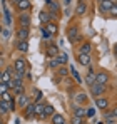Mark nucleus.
I'll return each mask as SVG.
<instances>
[{
  "label": "nucleus",
  "mask_w": 117,
  "mask_h": 124,
  "mask_svg": "<svg viewBox=\"0 0 117 124\" xmlns=\"http://www.w3.org/2000/svg\"><path fill=\"white\" fill-rule=\"evenodd\" d=\"M67 40L70 44H75L77 40H80V30H79L77 23H70L67 27Z\"/></svg>",
  "instance_id": "f257e3e1"
},
{
  "label": "nucleus",
  "mask_w": 117,
  "mask_h": 124,
  "mask_svg": "<svg viewBox=\"0 0 117 124\" xmlns=\"http://www.w3.org/2000/svg\"><path fill=\"white\" fill-rule=\"evenodd\" d=\"M87 10H89V3H87V0H79L77 3H75V10H74V14H75L77 19H82V17H85Z\"/></svg>",
  "instance_id": "f03ea898"
},
{
  "label": "nucleus",
  "mask_w": 117,
  "mask_h": 124,
  "mask_svg": "<svg viewBox=\"0 0 117 124\" xmlns=\"http://www.w3.org/2000/svg\"><path fill=\"white\" fill-rule=\"evenodd\" d=\"M105 91H107V85H102V84H92V85H89V92H90V96L95 99V97H100V96H104L105 94Z\"/></svg>",
  "instance_id": "7ed1b4c3"
},
{
  "label": "nucleus",
  "mask_w": 117,
  "mask_h": 124,
  "mask_svg": "<svg viewBox=\"0 0 117 124\" xmlns=\"http://www.w3.org/2000/svg\"><path fill=\"white\" fill-rule=\"evenodd\" d=\"M12 67H14L15 72H27L29 70V64H27V61L23 57H17L14 61V64H12Z\"/></svg>",
  "instance_id": "20e7f679"
},
{
  "label": "nucleus",
  "mask_w": 117,
  "mask_h": 124,
  "mask_svg": "<svg viewBox=\"0 0 117 124\" xmlns=\"http://www.w3.org/2000/svg\"><path fill=\"white\" fill-rule=\"evenodd\" d=\"M14 7L17 8L19 14H22V12H30L32 2L30 0H17V2H14Z\"/></svg>",
  "instance_id": "39448f33"
},
{
  "label": "nucleus",
  "mask_w": 117,
  "mask_h": 124,
  "mask_svg": "<svg viewBox=\"0 0 117 124\" xmlns=\"http://www.w3.org/2000/svg\"><path fill=\"white\" fill-rule=\"evenodd\" d=\"M97 5H99V10H100V14H104V15H109L110 8L114 7V2H112V0H97Z\"/></svg>",
  "instance_id": "423d86ee"
},
{
  "label": "nucleus",
  "mask_w": 117,
  "mask_h": 124,
  "mask_svg": "<svg viewBox=\"0 0 117 124\" xmlns=\"http://www.w3.org/2000/svg\"><path fill=\"white\" fill-rule=\"evenodd\" d=\"M95 82L97 84H102V85H107L110 82V74L107 70H97L95 74Z\"/></svg>",
  "instance_id": "0eeeda50"
},
{
  "label": "nucleus",
  "mask_w": 117,
  "mask_h": 124,
  "mask_svg": "<svg viewBox=\"0 0 117 124\" xmlns=\"http://www.w3.org/2000/svg\"><path fill=\"white\" fill-rule=\"evenodd\" d=\"M30 25H32V15H30V12L19 14V27H30Z\"/></svg>",
  "instance_id": "6e6552de"
},
{
  "label": "nucleus",
  "mask_w": 117,
  "mask_h": 124,
  "mask_svg": "<svg viewBox=\"0 0 117 124\" xmlns=\"http://www.w3.org/2000/svg\"><path fill=\"white\" fill-rule=\"evenodd\" d=\"M45 55H47L49 59L58 57V45L57 44H47V45H45Z\"/></svg>",
  "instance_id": "1a4fd4ad"
},
{
  "label": "nucleus",
  "mask_w": 117,
  "mask_h": 124,
  "mask_svg": "<svg viewBox=\"0 0 117 124\" xmlns=\"http://www.w3.org/2000/svg\"><path fill=\"white\" fill-rule=\"evenodd\" d=\"M15 37H17V40H29V37H30V27H19L15 30Z\"/></svg>",
  "instance_id": "9d476101"
},
{
  "label": "nucleus",
  "mask_w": 117,
  "mask_h": 124,
  "mask_svg": "<svg viewBox=\"0 0 117 124\" xmlns=\"http://www.w3.org/2000/svg\"><path fill=\"white\" fill-rule=\"evenodd\" d=\"M109 106H110V101L107 97H104V96L95 97V109H99V111H107Z\"/></svg>",
  "instance_id": "9b49d317"
},
{
  "label": "nucleus",
  "mask_w": 117,
  "mask_h": 124,
  "mask_svg": "<svg viewBox=\"0 0 117 124\" xmlns=\"http://www.w3.org/2000/svg\"><path fill=\"white\" fill-rule=\"evenodd\" d=\"M55 114V107L52 106V104H45V107H44V112L40 114V116H37L39 119H49V117H52Z\"/></svg>",
  "instance_id": "f8f14e48"
},
{
  "label": "nucleus",
  "mask_w": 117,
  "mask_h": 124,
  "mask_svg": "<svg viewBox=\"0 0 117 124\" xmlns=\"http://www.w3.org/2000/svg\"><path fill=\"white\" fill-rule=\"evenodd\" d=\"M87 102H89V97L85 92H77L75 97L72 99V104H75V106H85Z\"/></svg>",
  "instance_id": "ddd939ff"
},
{
  "label": "nucleus",
  "mask_w": 117,
  "mask_h": 124,
  "mask_svg": "<svg viewBox=\"0 0 117 124\" xmlns=\"http://www.w3.org/2000/svg\"><path fill=\"white\" fill-rule=\"evenodd\" d=\"M95 74H97V70H94V69L89 65V67H87V74H85V85L95 84Z\"/></svg>",
  "instance_id": "4468645a"
},
{
  "label": "nucleus",
  "mask_w": 117,
  "mask_h": 124,
  "mask_svg": "<svg viewBox=\"0 0 117 124\" xmlns=\"http://www.w3.org/2000/svg\"><path fill=\"white\" fill-rule=\"evenodd\" d=\"M77 62L80 65H84V67H89L90 65V62H92V55L90 54H77Z\"/></svg>",
  "instance_id": "2eb2a0df"
},
{
  "label": "nucleus",
  "mask_w": 117,
  "mask_h": 124,
  "mask_svg": "<svg viewBox=\"0 0 117 124\" xmlns=\"http://www.w3.org/2000/svg\"><path fill=\"white\" fill-rule=\"evenodd\" d=\"M72 116L87 117V109H85V106H75V104H72Z\"/></svg>",
  "instance_id": "dca6fc26"
},
{
  "label": "nucleus",
  "mask_w": 117,
  "mask_h": 124,
  "mask_svg": "<svg viewBox=\"0 0 117 124\" xmlns=\"http://www.w3.org/2000/svg\"><path fill=\"white\" fill-rule=\"evenodd\" d=\"M30 102H34V101H32V97H30L29 94H22V96H19V97H17V104H19L20 109H25V107H27Z\"/></svg>",
  "instance_id": "f3484780"
},
{
  "label": "nucleus",
  "mask_w": 117,
  "mask_h": 124,
  "mask_svg": "<svg viewBox=\"0 0 117 124\" xmlns=\"http://www.w3.org/2000/svg\"><path fill=\"white\" fill-rule=\"evenodd\" d=\"M69 76L72 77V81H74L75 84H84L82 77H80V74L77 72V69H75L74 65H70V67H69Z\"/></svg>",
  "instance_id": "a211bd4d"
},
{
  "label": "nucleus",
  "mask_w": 117,
  "mask_h": 124,
  "mask_svg": "<svg viewBox=\"0 0 117 124\" xmlns=\"http://www.w3.org/2000/svg\"><path fill=\"white\" fill-rule=\"evenodd\" d=\"M92 52V44L89 40H84L77 49V54H90Z\"/></svg>",
  "instance_id": "6ab92c4d"
},
{
  "label": "nucleus",
  "mask_w": 117,
  "mask_h": 124,
  "mask_svg": "<svg viewBox=\"0 0 117 124\" xmlns=\"http://www.w3.org/2000/svg\"><path fill=\"white\" fill-rule=\"evenodd\" d=\"M10 112V106H8V102L5 101V99H2L0 97V117H7V114Z\"/></svg>",
  "instance_id": "aec40b11"
},
{
  "label": "nucleus",
  "mask_w": 117,
  "mask_h": 124,
  "mask_svg": "<svg viewBox=\"0 0 117 124\" xmlns=\"http://www.w3.org/2000/svg\"><path fill=\"white\" fill-rule=\"evenodd\" d=\"M34 109H35V104L30 102L25 109H23V117L25 119H32V117H35V112H34Z\"/></svg>",
  "instance_id": "412c9836"
},
{
  "label": "nucleus",
  "mask_w": 117,
  "mask_h": 124,
  "mask_svg": "<svg viewBox=\"0 0 117 124\" xmlns=\"http://www.w3.org/2000/svg\"><path fill=\"white\" fill-rule=\"evenodd\" d=\"M50 124H67V119H65V116H64V114L55 112V114L50 117Z\"/></svg>",
  "instance_id": "4be33fe9"
},
{
  "label": "nucleus",
  "mask_w": 117,
  "mask_h": 124,
  "mask_svg": "<svg viewBox=\"0 0 117 124\" xmlns=\"http://www.w3.org/2000/svg\"><path fill=\"white\" fill-rule=\"evenodd\" d=\"M39 20H40V23H44V25H47L49 22H52V19H50V14H49V10H47V8H45V10H40Z\"/></svg>",
  "instance_id": "5701e85b"
},
{
  "label": "nucleus",
  "mask_w": 117,
  "mask_h": 124,
  "mask_svg": "<svg viewBox=\"0 0 117 124\" xmlns=\"http://www.w3.org/2000/svg\"><path fill=\"white\" fill-rule=\"evenodd\" d=\"M47 10H49L50 14H60V5H58L55 0H52V2L47 3Z\"/></svg>",
  "instance_id": "b1692460"
},
{
  "label": "nucleus",
  "mask_w": 117,
  "mask_h": 124,
  "mask_svg": "<svg viewBox=\"0 0 117 124\" xmlns=\"http://www.w3.org/2000/svg\"><path fill=\"white\" fill-rule=\"evenodd\" d=\"M116 116L110 111H104V124H116Z\"/></svg>",
  "instance_id": "393cba45"
},
{
  "label": "nucleus",
  "mask_w": 117,
  "mask_h": 124,
  "mask_svg": "<svg viewBox=\"0 0 117 124\" xmlns=\"http://www.w3.org/2000/svg\"><path fill=\"white\" fill-rule=\"evenodd\" d=\"M3 8V19H5V25L10 27L12 25V14H10V8L8 7H2Z\"/></svg>",
  "instance_id": "a878e982"
},
{
  "label": "nucleus",
  "mask_w": 117,
  "mask_h": 124,
  "mask_svg": "<svg viewBox=\"0 0 117 124\" xmlns=\"http://www.w3.org/2000/svg\"><path fill=\"white\" fill-rule=\"evenodd\" d=\"M40 34H42V39L47 42V44H52V39H54V35H52V34H50V32H49V30L45 29V27H42ZM47 44H45V45H47Z\"/></svg>",
  "instance_id": "bb28decb"
},
{
  "label": "nucleus",
  "mask_w": 117,
  "mask_h": 124,
  "mask_svg": "<svg viewBox=\"0 0 117 124\" xmlns=\"http://www.w3.org/2000/svg\"><path fill=\"white\" fill-rule=\"evenodd\" d=\"M55 74H57L60 79H65V77H69V69H67L65 65H58L57 70H55Z\"/></svg>",
  "instance_id": "cd10ccee"
},
{
  "label": "nucleus",
  "mask_w": 117,
  "mask_h": 124,
  "mask_svg": "<svg viewBox=\"0 0 117 124\" xmlns=\"http://www.w3.org/2000/svg\"><path fill=\"white\" fill-rule=\"evenodd\" d=\"M44 27H45V29H47L52 35H55V34L58 32V23H57V22H54V20L49 22V23H47V25H44Z\"/></svg>",
  "instance_id": "c85d7f7f"
},
{
  "label": "nucleus",
  "mask_w": 117,
  "mask_h": 124,
  "mask_svg": "<svg viewBox=\"0 0 117 124\" xmlns=\"http://www.w3.org/2000/svg\"><path fill=\"white\" fill-rule=\"evenodd\" d=\"M15 49H17L19 52H27V50H29V40H17Z\"/></svg>",
  "instance_id": "c756f323"
},
{
  "label": "nucleus",
  "mask_w": 117,
  "mask_h": 124,
  "mask_svg": "<svg viewBox=\"0 0 117 124\" xmlns=\"http://www.w3.org/2000/svg\"><path fill=\"white\" fill-rule=\"evenodd\" d=\"M35 104V109H34V112H35V117L37 116H40L42 112H44V107H45V102L42 101V102H34Z\"/></svg>",
  "instance_id": "7c9ffc66"
},
{
  "label": "nucleus",
  "mask_w": 117,
  "mask_h": 124,
  "mask_svg": "<svg viewBox=\"0 0 117 124\" xmlns=\"http://www.w3.org/2000/svg\"><path fill=\"white\" fill-rule=\"evenodd\" d=\"M58 62V65H67V62H69V55L67 54H58V57H55Z\"/></svg>",
  "instance_id": "2f4dec72"
},
{
  "label": "nucleus",
  "mask_w": 117,
  "mask_h": 124,
  "mask_svg": "<svg viewBox=\"0 0 117 124\" xmlns=\"http://www.w3.org/2000/svg\"><path fill=\"white\" fill-rule=\"evenodd\" d=\"M12 94H14L15 97H19V96H22V94H27V92H25V85H19V87H15V89L12 91Z\"/></svg>",
  "instance_id": "473e14b6"
},
{
  "label": "nucleus",
  "mask_w": 117,
  "mask_h": 124,
  "mask_svg": "<svg viewBox=\"0 0 117 124\" xmlns=\"http://www.w3.org/2000/svg\"><path fill=\"white\" fill-rule=\"evenodd\" d=\"M70 124H87V117H77V116H72Z\"/></svg>",
  "instance_id": "72a5a7b5"
},
{
  "label": "nucleus",
  "mask_w": 117,
  "mask_h": 124,
  "mask_svg": "<svg viewBox=\"0 0 117 124\" xmlns=\"http://www.w3.org/2000/svg\"><path fill=\"white\" fill-rule=\"evenodd\" d=\"M42 99H44V94H42V91L35 89V99H34V102H42Z\"/></svg>",
  "instance_id": "f704fd0d"
},
{
  "label": "nucleus",
  "mask_w": 117,
  "mask_h": 124,
  "mask_svg": "<svg viewBox=\"0 0 117 124\" xmlns=\"http://www.w3.org/2000/svg\"><path fill=\"white\" fill-rule=\"evenodd\" d=\"M3 39H8L10 37V27H3V30H2V34H0Z\"/></svg>",
  "instance_id": "c9c22d12"
},
{
  "label": "nucleus",
  "mask_w": 117,
  "mask_h": 124,
  "mask_svg": "<svg viewBox=\"0 0 117 124\" xmlns=\"http://www.w3.org/2000/svg\"><path fill=\"white\" fill-rule=\"evenodd\" d=\"M49 67H50V69H54V70H57V67H58L57 59H50V61H49Z\"/></svg>",
  "instance_id": "e433bc0d"
},
{
  "label": "nucleus",
  "mask_w": 117,
  "mask_h": 124,
  "mask_svg": "<svg viewBox=\"0 0 117 124\" xmlns=\"http://www.w3.org/2000/svg\"><path fill=\"white\" fill-rule=\"evenodd\" d=\"M5 92H8V85H7V84H3V82H0V97H2Z\"/></svg>",
  "instance_id": "4c0bfd02"
},
{
  "label": "nucleus",
  "mask_w": 117,
  "mask_h": 124,
  "mask_svg": "<svg viewBox=\"0 0 117 124\" xmlns=\"http://www.w3.org/2000/svg\"><path fill=\"white\" fill-rule=\"evenodd\" d=\"M95 114V107H87V117H92Z\"/></svg>",
  "instance_id": "58836bf2"
},
{
  "label": "nucleus",
  "mask_w": 117,
  "mask_h": 124,
  "mask_svg": "<svg viewBox=\"0 0 117 124\" xmlns=\"http://www.w3.org/2000/svg\"><path fill=\"white\" fill-rule=\"evenodd\" d=\"M109 15H110V17H114V19H117V7H116V5H114V7L110 8V12H109Z\"/></svg>",
  "instance_id": "ea45409f"
},
{
  "label": "nucleus",
  "mask_w": 117,
  "mask_h": 124,
  "mask_svg": "<svg viewBox=\"0 0 117 124\" xmlns=\"http://www.w3.org/2000/svg\"><path fill=\"white\" fill-rule=\"evenodd\" d=\"M25 79H27V81H32V74H30V72H29V70H27V72H25Z\"/></svg>",
  "instance_id": "a19ab883"
},
{
  "label": "nucleus",
  "mask_w": 117,
  "mask_h": 124,
  "mask_svg": "<svg viewBox=\"0 0 117 124\" xmlns=\"http://www.w3.org/2000/svg\"><path fill=\"white\" fill-rule=\"evenodd\" d=\"M112 114L116 116V119H117V107H114V109H112Z\"/></svg>",
  "instance_id": "79ce46f5"
},
{
  "label": "nucleus",
  "mask_w": 117,
  "mask_h": 124,
  "mask_svg": "<svg viewBox=\"0 0 117 124\" xmlns=\"http://www.w3.org/2000/svg\"><path fill=\"white\" fill-rule=\"evenodd\" d=\"M114 55H116V57H117V44H116V45H114Z\"/></svg>",
  "instance_id": "37998d69"
},
{
  "label": "nucleus",
  "mask_w": 117,
  "mask_h": 124,
  "mask_svg": "<svg viewBox=\"0 0 117 124\" xmlns=\"http://www.w3.org/2000/svg\"><path fill=\"white\" fill-rule=\"evenodd\" d=\"M64 2H65V5H70L72 3V0H64Z\"/></svg>",
  "instance_id": "c03bdc74"
},
{
  "label": "nucleus",
  "mask_w": 117,
  "mask_h": 124,
  "mask_svg": "<svg viewBox=\"0 0 117 124\" xmlns=\"http://www.w3.org/2000/svg\"><path fill=\"white\" fill-rule=\"evenodd\" d=\"M0 124H7V123H5V119H3V117H0Z\"/></svg>",
  "instance_id": "a18cd8bd"
},
{
  "label": "nucleus",
  "mask_w": 117,
  "mask_h": 124,
  "mask_svg": "<svg viewBox=\"0 0 117 124\" xmlns=\"http://www.w3.org/2000/svg\"><path fill=\"white\" fill-rule=\"evenodd\" d=\"M2 64H3V59L0 57V69H2Z\"/></svg>",
  "instance_id": "49530a36"
},
{
  "label": "nucleus",
  "mask_w": 117,
  "mask_h": 124,
  "mask_svg": "<svg viewBox=\"0 0 117 124\" xmlns=\"http://www.w3.org/2000/svg\"><path fill=\"white\" fill-rule=\"evenodd\" d=\"M2 72H3V69H0V79H2Z\"/></svg>",
  "instance_id": "de8ad7c7"
},
{
  "label": "nucleus",
  "mask_w": 117,
  "mask_h": 124,
  "mask_svg": "<svg viewBox=\"0 0 117 124\" xmlns=\"http://www.w3.org/2000/svg\"><path fill=\"white\" fill-rule=\"evenodd\" d=\"M2 30H3V27H2V25H0V34H2Z\"/></svg>",
  "instance_id": "09e8293b"
},
{
  "label": "nucleus",
  "mask_w": 117,
  "mask_h": 124,
  "mask_svg": "<svg viewBox=\"0 0 117 124\" xmlns=\"http://www.w3.org/2000/svg\"><path fill=\"white\" fill-rule=\"evenodd\" d=\"M97 124H104V121H99V123Z\"/></svg>",
  "instance_id": "8fccbe9b"
},
{
  "label": "nucleus",
  "mask_w": 117,
  "mask_h": 124,
  "mask_svg": "<svg viewBox=\"0 0 117 124\" xmlns=\"http://www.w3.org/2000/svg\"><path fill=\"white\" fill-rule=\"evenodd\" d=\"M114 5H116V7H117V0H116V2H114Z\"/></svg>",
  "instance_id": "3c124183"
},
{
  "label": "nucleus",
  "mask_w": 117,
  "mask_h": 124,
  "mask_svg": "<svg viewBox=\"0 0 117 124\" xmlns=\"http://www.w3.org/2000/svg\"><path fill=\"white\" fill-rule=\"evenodd\" d=\"M14 2H17V0H12V3H14Z\"/></svg>",
  "instance_id": "603ef678"
}]
</instances>
